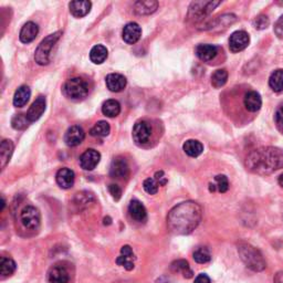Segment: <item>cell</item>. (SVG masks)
<instances>
[{
  "mask_svg": "<svg viewBox=\"0 0 283 283\" xmlns=\"http://www.w3.org/2000/svg\"><path fill=\"white\" fill-rule=\"evenodd\" d=\"M107 58V49L102 46L97 45L91 49L90 52V60L94 63V65H102Z\"/></svg>",
  "mask_w": 283,
  "mask_h": 283,
  "instance_id": "cell-29",
  "label": "cell"
},
{
  "mask_svg": "<svg viewBox=\"0 0 283 283\" xmlns=\"http://www.w3.org/2000/svg\"><path fill=\"white\" fill-rule=\"evenodd\" d=\"M155 283H172V281H170V279H168L167 277H160L156 280Z\"/></svg>",
  "mask_w": 283,
  "mask_h": 283,
  "instance_id": "cell-46",
  "label": "cell"
},
{
  "mask_svg": "<svg viewBox=\"0 0 283 283\" xmlns=\"http://www.w3.org/2000/svg\"><path fill=\"white\" fill-rule=\"evenodd\" d=\"M101 154L93 148L86 149L80 157V165L84 170H93L100 163Z\"/></svg>",
  "mask_w": 283,
  "mask_h": 283,
  "instance_id": "cell-12",
  "label": "cell"
},
{
  "mask_svg": "<svg viewBox=\"0 0 283 283\" xmlns=\"http://www.w3.org/2000/svg\"><path fill=\"white\" fill-rule=\"evenodd\" d=\"M246 167L251 173L261 176L275 173L283 168V149L268 146L252 150L247 157Z\"/></svg>",
  "mask_w": 283,
  "mask_h": 283,
  "instance_id": "cell-2",
  "label": "cell"
},
{
  "mask_svg": "<svg viewBox=\"0 0 283 283\" xmlns=\"http://www.w3.org/2000/svg\"><path fill=\"white\" fill-rule=\"evenodd\" d=\"M220 3V1H195L189 7L188 18L194 21L202 20Z\"/></svg>",
  "mask_w": 283,
  "mask_h": 283,
  "instance_id": "cell-6",
  "label": "cell"
},
{
  "mask_svg": "<svg viewBox=\"0 0 283 283\" xmlns=\"http://www.w3.org/2000/svg\"><path fill=\"white\" fill-rule=\"evenodd\" d=\"M134 260L135 256L130 246H123L121 249V256L116 258V263L119 266L123 267L124 269L131 271L134 269Z\"/></svg>",
  "mask_w": 283,
  "mask_h": 283,
  "instance_id": "cell-16",
  "label": "cell"
},
{
  "mask_svg": "<svg viewBox=\"0 0 283 283\" xmlns=\"http://www.w3.org/2000/svg\"><path fill=\"white\" fill-rule=\"evenodd\" d=\"M218 55V48L213 45H199L196 48V56L204 62L213 60Z\"/></svg>",
  "mask_w": 283,
  "mask_h": 283,
  "instance_id": "cell-21",
  "label": "cell"
},
{
  "mask_svg": "<svg viewBox=\"0 0 283 283\" xmlns=\"http://www.w3.org/2000/svg\"><path fill=\"white\" fill-rule=\"evenodd\" d=\"M92 3L90 1H71L69 3L70 12L76 18H82L90 12Z\"/></svg>",
  "mask_w": 283,
  "mask_h": 283,
  "instance_id": "cell-25",
  "label": "cell"
},
{
  "mask_svg": "<svg viewBox=\"0 0 283 283\" xmlns=\"http://www.w3.org/2000/svg\"><path fill=\"white\" fill-rule=\"evenodd\" d=\"M238 252L246 267L255 272H261L267 268L266 260L257 248L247 242L238 243Z\"/></svg>",
  "mask_w": 283,
  "mask_h": 283,
  "instance_id": "cell-3",
  "label": "cell"
},
{
  "mask_svg": "<svg viewBox=\"0 0 283 283\" xmlns=\"http://www.w3.org/2000/svg\"><path fill=\"white\" fill-rule=\"evenodd\" d=\"M30 122H29L28 118H27V114H18V115H14L12 118L11 121V124H12V128L14 130H24L28 128V125Z\"/></svg>",
  "mask_w": 283,
  "mask_h": 283,
  "instance_id": "cell-37",
  "label": "cell"
},
{
  "mask_svg": "<svg viewBox=\"0 0 283 283\" xmlns=\"http://www.w3.org/2000/svg\"><path fill=\"white\" fill-rule=\"evenodd\" d=\"M106 86L111 92H122L126 86V79L124 75L119 74V73H111L106 76Z\"/></svg>",
  "mask_w": 283,
  "mask_h": 283,
  "instance_id": "cell-17",
  "label": "cell"
},
{
  "mask_svg": "<svg viewBox=\"0 0 283 283\" xmlns=\"http://www.w3.org/2000/svg\"><path fill=\"white\" fill-rule=\"evenodd\" d=\"M143 188L147 194L155 195L158 192V182L155 178H147L144 180Z\"/></svg>",
  "mask_w": 283,
  "mask_h": 283,
  "instance_id": "cell-38",
  "label": "cell"
},
{
  "mask_svg": "<svg viewBox=\"0 0 283 283\" xmlns=\"http://www.w3.org/2000/svg\"><path fill=\"white\" fill-rule=\"evenodd\" d=\"M211 282H212L211 278H209L207 275H205V273H201V275H198L196 277L194 283H211Z\"/></svg>",
  "mask_w": 283,
  "mask_h": 283,
  "instance_id": "cell-42",
  "label": "cell"
},
{
  "mask_svg": "<svg viewBox=\"0 0 283 283\" xmlns=\"http://www.w3.org/2000/svg\"><path fill=\"white\" fill-rule=\"evenodd\" d=\"M38 33H39L38 24L32 21H29L23 24L19 38H20V41L22 43H30L37 38Z\"/></svg>",
  "mask_w": 283,
  "mask_h": 283,
  "instance_id": "cell-20",
  "label": "cell"
},
{
  "mask_svg": "<svg viewBox=\"0 0 283 283\" xmlns=\"http://www.w3.org/2000/svg\"><path fill=\"white\" fill-rule=\"evenodd\" d=\"M142 36V29L136 22H130L123 29V40L129 45H134L138 42Z\"/></svg>",
  "mask_w": 283,
  "mask_h": 283,
  "instance_id": "cell-15",
  "label": "cell"
},
{
  "mask_svg": "<svg viewBox=\"0 0 283 283\" xmlns=\"http://www.w3.org/2000/svg\"><path fill=\"white\" fill-rule=\"evenodd\" d=\"M158 2L154 0H140L134 4V11L140 16H146L157 10Z\"/></svg>",
  "mask_w": 283,
  "mask_h": 283,
  "instance_id": "cell-23",
  "label": "cell"
},
{
  "mask_svg": "<svg viewBox=\"0 0 283 283\" xmlns=\"http://www.w3.org/2000/svg\"><path fill=\"white\" fill-rule=\"evenodd\" d=\"M111 132V128L110 124L107 123L105 121H100L91 129L90 134L94 138H105L110 134Z\"/></svg>",
  "mask_w": 283,
  "mask_h": 283,
  "instance_id": "cell-32",
  "label": "cell"
},
{
  "mask_svg": "<svg viewBox=\"0 0 283 283\" xmlns=\"http://www.w3.org/2000/svg\"><path fill=\"white\" fill-rule=\"evenodd\" d=\"M46 97L45 96H39L38 99L33 102L32 105L30 106V109L27 112V118L30 123L32 122H36L41 118L42 114L45 113L46 111Z\"/></svg>",
  "mask_w": 283,
  "mask_h": 283,
  "instance_id": "cell-14",
  "label": "cell"
},
{
  "mask_svg": "<svg viewBox=\"0 0 283 283\" xmlns=\"http://www.w3.org/2000/svg\"><path fill=\"white\" fill-rule=\"evenodd\" d=\"M249 42H250V38L246 31L239 30L233 32L232 35L229 38V49L233 52H240L249 46Z\"/></svg>",
  "mask_w": 283,
  "mask_h": 283,
  "instance_id": "cell-10",
  "label": "cell"
},
{
  "mask_svg": "<svg viewBox=\"0 0 283 283\" xmlns=\"http://www.w3.org/2000/svg\"><path fill=\"white\" fill-rule=\"evenodd\" d=\"M269 85L275 92L283 91V70L279 69L272 72L269 77Z\"/></svg>",
  "mask_w": 283,
  "mask_h": 283,
  "instance_id": "cell-31",
  "label": "cell"
},
{
  "mask_svg": "<svg viewBox=\"0 0 283 283\" xmlns=\"http://www.w3.org/2000/svg\"><path fill=\"white\" fill-rule=\"evenodd\" d=\"M109 192L115 201H120V198L122 196V189L120 188V186H118V185H115V184H111L109 186Z\"/></svg>",
  "mask_w": 283,
  "mask_h": 283,
  "instance_id": "cell-40",
  "label": "cell"
},
{
  "mask_svg": "<svg viewBox=\"0 0 283 283\" xmlns=\"http://www.w3.org/2000/svg\"><path fill=\"white\" fill-rule=\"evenodd\" d=\"M278 182H279V185L281 187H283V174L281 175V176L279 177V179H278Z\"/></svg>",
  "mask_w": 283,
  "mask_h": 283,
  "instance_id": "cell-47",
  "label": "cell"
},
{
  "mask_svg": "<svg viewBox=\"0 0 283 283\" xmlns=\"http://www.w3.org/2000/svg\"><path fill=\"white\" fill-rule=\"evenodd\" d=\"M16 262L13 260L9 259V258L6 257H1V259H0V271H1V277L2 278H7V277H10L12 273L16 271Z\"/></svg>",
  "mask_w": 283,
  "mask_h": 283,
  "instance_id": "cell-33",
  "label": "cell"
},
{
  "mask_svg": "<svg viewBox=\"0 0 283 283\" xmlns=\"http://www.w3.org/2000/svg\"><path fill=\"white\" fill-rule=\"evenodd\" d=\"M85 133L81 126L73 125L69 130L67 131L65 135V142L68 146L70 147H74V146L80 145L83 141H84Z\"/></svg>",
  "mask_w": 283,
  "mask_h": 283,
  "instance_id": "cell-13",
  "label": "cell"
},
{
  "mask_svg": "<svg viewBox=\"0 0 283 283\" xmlns=\"http://www.w3.org/2000/svg\"><path fill=\"white\" fill-rule=\"evenodd\" d=\"M155 179L157 180L159 185H165L167 183V180L164 179V173L163 172H157L155 174Z\"/></svg>",
  "mask_w": 283,
  "mask_h": 283,
  "instance_id": "cell-44",
  "label": "cell"
},
{
  "mask_svg": "<svg viewBox=\"0 0 283 283\" xmlns=\"http://www.w3.org/2000/svg\"><path fill=\"white\" fill-rule=\"evenodd\" d=\"M273 283H283V271L278 272L273 279Z\"/></svg>",
  "mask_w": 283,
  "mask_h": 283,
  "instance_id": "cell-45",
  "label": "cell"
},
{
  "mask_svg": "<svg viewBox=\"0 0 283 283\" xmlns=\"http://www.w3.org/2000/svg\"><path fill=\"white\" fill-rule=\"evenodd\" d=\"M70 273L62 263H56L47 273V283H69Z\"/></svg>",
  "mask_w": 283,
  "mask_h": 283,
  "instance_id": "cell-9",
  "label": "cell"
},
{
  "mask_svg": "<svg viewBox=\"0 0 283 283\" xmlns=\"http://www.w3.org/2000/svg\"><path fill=\"white\" fill-rule=\"evenodd\" d=\"M275 33L278 38L283 39V14L278 19V21L275 24Z\"/></svg>",
  "mask_w": 283,
  "mask_h": 283,
  "instance_id": "cell-41",
  "label": "cell"
},
{
  "mask_svg": "<svg viewBox=\"0 0 283 283\" xmlns=\"http://www.w3.org/2000/svg\"><path fill=\"white\" fill-rule=\"evenodd\" d=\"M110 175L112 178H126L130 175L128 160L123 157H115L111 163Z\"/></svg>",
  "mask_w": 283,
  "mask_h": 283,
  "instance_id": "cell-11",
  "label": "cell"
},
{
  "mask_svg": "<svg viewBox=\"0 0 283 283\" xmlns=\"http://www.w3.org/2000/svg\"><path fill=\"white\" fill-rule=\"evenodd\" d=\"M4 205H6V202H4V198L1 197V211L4 208Z\"/></svg>",
  "mask_w": 283,
  "mask_h": 283,
  "instance_id": "cell-48",
  "label": "cell"
},
{
  "mask_svg": "<svg viewBox=\"0 0 283 283\" xmlns=\"http://www.w3.org/2000/svg\"><path fill=\"white\" fill-rule=\"evenodd\" d=\"M31 91L27 85L19 86L17 91L14 92L13 95V105L16 107H22L28 103L29 99H30Z\"/></svg>",
  "mask_w": 283,
  "mask_h": 283,
  "instance_id": "cell-26",
  "label": "cell"
},
{
  "mask_svg": "<svg viewBox=\"0 0 283 283\" xmlns=\"http://www.w3.org/2000/svg\"><path fill=\"white\" fill-rule=\"evenodd\" d=\"M228 80V72L224 69H219L214 71L212 75V85L216 89L223 86Z\"/></svg>",
  "mask_w": 283,
  "mask_h": 283,
  "instance_id": "cell-34",
  "label": "cell"
},
{
  "mask_svg": "<svg viewBox=\"0 0 283 283\" xmlns=\"http://www.w3.org/2000/svg\"><path fill=\"white\" fill-rule=\"evenodd\" d=\"M20 221L24 228L29 229V230H36L40 226V212L33 206L24 207L20 212Z\"/></svg>",
  "mask_w": 283,
  "mask_h": 283,
  "instance_id": "cell-7",
  "label": "cell"
},
{
  "mask_svg": "<svg viewBox=\"0 0 283 283\" xmlns=\"http://www.w3.org/2000/svg\"><path fill=\"white\" fill-rule=\"evenodd\" d=\"M194 260L196 261L197 263H208L209 261L212 260V255H211V252H209V250L207 248H205V247H202V248H198L197 250H195L194 252Z\"/></svg>",
  "mask_w": 283,
  "mask_h": 283,
  "instance_id": "cell-36",
  "label": "cell"
},
{
  "mask_svg": "<svg viewBox=\"0 0 283 283\" xmlns=\"http://www.w3.org/2000/svg\"><path fill=\"white\" fill-rule=\"evenodd\" d=\"M243 103H245L246 109L249 112H252V113H255V112L259 111L261 109L262 100H261L260 94L258 93V92L250 91V92H248V93L245 95V99H243Z\"/></svg>",
  "mask_w": 283,
  "mask_h": 283,
  "instance_id": "cell-22",
  "label": "cell"
},
{
  "mask_svg": "<svg viewBox=\"0 0 283 283\" xmlns=\"http://www.w3.org/2000/svg\"><path fill=\"white\" fill-rule=\"evenodd\" d=\"M183 149L190 157H198L204 152V146L199 141L188 140L184 143Z\"/></svg>",
  "mask_w": 283,
  "mask_h": 283,
  "instance_id": "cell-27",
  "label": "cell"
},
{
  "mask_svg": "<svg viewBox=\"0 0 283 283\" xmlns=\"http://www.w3.org/2000/svg\"><path fill=\"white\" fill-rule=\"evenodd\" d=\"M276 122L279 125L283 126V106H280L276 112Z\"/></svg>",
  "mask_w": 283,
  "mask_h": 283,
  "instance_id": "cell-43",
  "label": "cell"
},
{
  "mask_svg": "<svg viewBox=\"0 0 283 283\" xmlns=\"http://www.w3.org/2000/svg\"><path fill=\"white\" fill-rule=\"evenodd\" d=\"M253 27L258 30H263V29H266L268 26H269V18L265 14H260V16H258L255 18V20H253Z\"/></svg>",
  "mask_w": 283,
  "mask_h": 283,
  "instance_id": "cell-39",
  "label": "cell"
},
{
  "mask_svg": "<svg viewBox=\"0 0 283 283\" xmlns=\"http://www.w3.org/2000/svg\"><path fill=\"white\" fill-rule=\"evenodd\" d=\"M203 209L195 202H184L168 212L167 227L174 235L185 236L192 233L202 220Z\"/></svg>",
  "mask_w": 283,
  "mask_h": 283,
  "instance_id": "cell-1",
  "label": "cell"
},
{
  "mask_svg": "<svg viewBox=\"0 0 283 283\" xmlns=\"http://www.w3.org/2000/svg\"><path fill=\"white\" fill-rule=\"evenodd\" d=\"M57 183L59 186L63 189H69L73 186L75 179V175L73 170L70 168H61L59 172L57 173Z\"/></svg>",
  "mask_w": 283,
  "mask_h": 283,
  "instance_id": "cell-19",
  "label": "cell"
},
{
  "mask_svg": "<svg viewBox=\"0 0 283 283\" xmlns=\"http://www.w3.org/2000/svg\"><path fill=\"white\" fill-rule=\"evenodd\" d=\"M214 184L209 185V189L211 192H214V190H218L219 193H226L229 188V182L228 178L224 176V175H218V176L214 177Z\"/></svg>",
  "mask_w": 283,
  "mask_h": 283,
  "instance_id": "cell-35",
  "label": "cell"
},
{
  "mask_svg": "<svg viewBox=\"0 0 283 283\" xmlns=\"http://www.w3.org/2000/svg\"><path fill=\"white\" fill-rule=\"evenodd\" d=\"M152 125H150L147 121H139L138 123L134 125L132 136H133V140L136 144L144 145L148 143L150 136H152Z\"/></svg>",
  "mask_w": 283,
  "mask_h": 283,
  "instance_id": "cell-8",
  "label": "cell"
},
{
  "mask_svg": "<svg viewBox=\"0 0 283 283\" xmlns=\"http://www.w3.org/2000/svg\"><path fill=\"white\" fill-rule=\"evenodd\" d=\"M102 113L107 118H116L121 113V105L116 100H107L102 105Z\"/></svg>",
  "mask_w": 283,
  "mask_h": 283,
  "instance_id": "cell-28",
  "label": "cell"
},
{
  "mask_svg": "<svg viewBox=\"0 0 283 283\" xmlns=\"http://www.w3.org/2000/svg\"><path fill=\"white\" fill-rule=\"evenodd\" d=\"M62 35L61 31H58L52 33V35L48 36L43 39L40 45L38 46L35 52V60L39 66H47L50 62V53L52 48L55 47L57 41L59 40Z\"/></svg>",
  "mask_w": 283,
  "mask_h": 283,
  "instance_id": "cell-5",
  "label": "cell"
},
{
  "mask_svg": "<svg viewBox=\"0 0 283 283\" xmlns=\"http://www.w3.org/2000/svg\"><path fill=\"white\" fill-rule=\"evenodd\" d=\"M129 212L135 221L145 222L146 219H147V212H146L144 205L140 201H138V199H133V201L130 203Z\"/></svg>",
  "mask_w": 283,
  "mask_h": 283,
  "instance_id": "cell-18",
  "label": "cell"
},
{
  "mask_svg": "<svg viewBox=\"0 0 283 283\" xmlns=\"http://www.w3.org/2000/svg\"><path fill=\"white\" fill-rule=\"evenodd\" d=\"M13 153V143L9 140H3L0 144V166L3 169L9 163Z\"/></svg>",
  "mask_w": 283,
  "mask_h": 283,
  "instance_id": "cell-24",
  "label": "cell"
},
{
  "mask_svg": "<svg viewBox=\"0 0 283 283\" xmlns=\"http://www.w3.org/2000/svg\"><path fill=\"white\" fill-rule=\"evenodd\" d=\"M89 83L83 77H72L69 79L63 86L65 94L72 100H83L89 94Z\"/></svg>",
  "mask_w": 283,
  "mask_h": 283,
  "instance_id": "cell-4",
  "label": "cell"
},
{
  "mask_svg": "<svg viewBox=\"0 0 283 283\" xmlns=\"http://www.w3.org/2000/svg\"><path fill=\"white\" fill-rule=\"evenodd\" d=\"M172 270L176 273H182L184 278L190 279L193 277L194 272L190 269V266L188 261L186 260H177L172 263Z\"/></svg>",
  "mask_w": 283,
  "mask_h": 283,
  "instance_id": "cell-30",
  "label": "cell"
}]
</instances>
